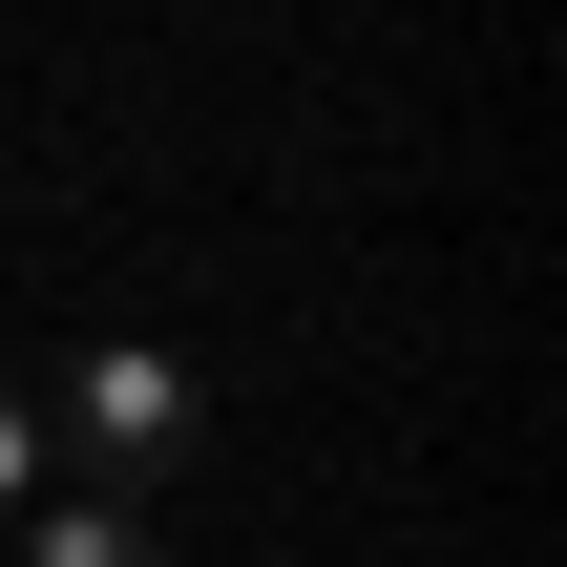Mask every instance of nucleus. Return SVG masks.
Wrapping results in <instances>:
<instances>
[{
  "label": "nucleus",
  "mask_w": 567,
  "mask_h": 567,
  "mask_svg": "<svg viewBox=\"0 0 567 567\" xmlns=\"http://www.w3.org/2000/svg\"><path fill=\"white\" fill-rule=\"evenodd\" d=\"M63 442L105 463V505H168V484L210 463V379H189L168 337H84V358H63Z\"/></svg>",
  "instance_id": "obj_1"
},
{
  "label": "nucleus",
  "mask_w": 567,
  "mask_h": 567,
  "mask_svg": "<svg viewBox=\"0 0 567 567\" xmlns=\"http://www.w3.org/2000/svg\"><path fill=\"white\" fill-rule=\"evenodd\" d=\"M0 547H21V567H168V526H147V505H105V484H84V505H21V526H0Z\"/></svg>",
  "instance_id": "obj_2"
},
{
  "label": "nucleus",
  "mask_w": 567,
  "mask_h": 567,
  "mask_svg": "<svg viewBox=\"0 0 567 567\" xmlns=\"http://www.w3.org/2000/svg\"><path fill=\"white\" fill-rule=\"evenodd\" d=\"M21 505H42V400L0 379V526H21Z\"/></svg>",
  "instance_id": "obj_3"
}]
</instances>
